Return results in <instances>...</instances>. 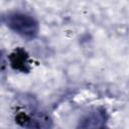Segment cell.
<instances>
[{"instance_id": "cell-1", "label": "cell", "mask_w": 129, "mask_h": 129, "mask_svg": "<svg viewBox=\"0 0 129 129\" xmlns=\"http://www.w3.org/2000/svg\"><path fill=\"white\" fill-rule=\"evenodd\" d=\"M3 22L13 32L29 40L34 39L39 32L38 21L33 16L24 12H8L3 16Z\"/></svg>"}, {"instance_id": "cell-2", "label": "cell", "mask_w": 129, "mask_h": 129, "mask_svg": "<svg viewBox=\"0 0 129 129\" xmlns=\"http://www.w3.org/2000/svg\"><path fill=\"white\" fill-rule=\"evenodd\" d=\"M107 119H108V116L104 109H95L81 118L79 122V127L101 128L105 126Z\"/></svg>"}, {"instance_id": "cell-3", "label": "cell", "mask_w": 129, "mask_h": 129, "mask_svg": "<svg viewBox=\"0 0 129 129\" xmlns=\"http://www.w3.org/2000/svg\"><path fill=\"white\" fill-rule=\"evenodd\" d=\"M9 62L15 71L22 73H28L30 71L29 55L21 47L16 48L9 54Z\"/></svg>"}]
</instances>
